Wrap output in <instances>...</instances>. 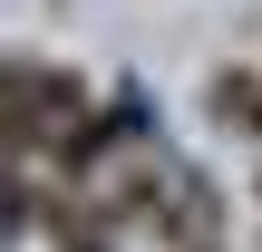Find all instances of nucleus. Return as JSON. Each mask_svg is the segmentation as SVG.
<instances>
[{
  "instance_id": "nucleus-1",
  "label": "nucleus",
  "mask_w": 262,
  "mask_h": 252,
  "mask_svg": "<svg viewBox=\"0 0 262 252\" xmlns=\"http://www.w3.org/2000/svg\"><path fill=\"white\" fill-rule=\"evenodd\" d=\"M10 87H19V146L49 165V146H58V136L88 117V87H78L68 68H49L39 49H19V58H10Z\"/></svg>"
},
{
  "instance_id": "nucleus-2",
  "label": "nucleus",
  "mask_w": 262,
  "mask_h": 252,
  "mask_svg": "<svg viewBox=\"0 0 262 252\" xmlns=\"http://www.w3.org/2000/svg\"><path fill=\"white\" fill-rule=\"evenodd\" d=\"M126 136H136V126H126L117 107H88V117H78V126H68V136L49 146V165H58V175H97V165H107V155H117Z\"/></svg>"
}]
</instances>
